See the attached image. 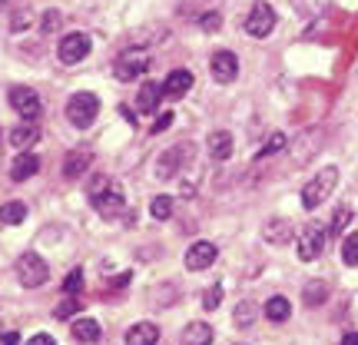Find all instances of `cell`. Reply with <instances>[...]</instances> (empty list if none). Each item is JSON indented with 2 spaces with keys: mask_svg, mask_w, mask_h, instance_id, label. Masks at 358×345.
I'll list each match as a JSON object with an SVG mask.
<instances>
[{
  "mask_svg": "<svg viewBox=\"0 0 358 345\" xmlns=\"http://www.w3.org/2000/svg\"><path fill=\"white\" fill-rule=\"evenodd\" d=\"M159 342V329L153 322H136L127 329V345H156Z\"/></svg>",
  "mask_w": 358,
  "mask_h": 345,
  "instance_id": "cell-17",
  "label": "cell"
},
{
  "mask_svg": "<svg viewBox=\"0 0 358 345\" xmlns=\"http://www.w3.org/2000/svg\"><path fill=\"white\" fill-rule=\"evenodd\" d=\"M189 153H192L189 143H186V146L179 143V146H169V150H163V153H159V160H156V167H153L156 179H163V183H166V179H173L179 169H182V160H186Z\"/></svg>",
  "mask_w": 358,
  "mask_h": 345,
  "instance_id": "cell-8",
  "label": "cell"
},
{
  "mask_svg": "<svg viewBox=\"0 0 358 345\" xmlns=\"http://www.w3.org/2000/svg\"><path fill=\"white\" fill-rule=\"evenodd\" d=\"M219 302H222V286H209L206 295H203V309L206 312H216Z\"/></svg>",
  "mask_w": 358,
  "mask_h": 345,
  "instance_id": "cell-31",
  "label": "cell"
},
{
  "mask_svg": "<svg viewBox=\"0 0 358 345\" xmlns=\"http://www.w3.org/2000/svg\"><path fill=\"white\" fill-rule=\"evenodd\" d=\"M146 70H150V57H146L143 50H123L120 57H116V64H113L116 80H123V83L143 77Z\"/></svg>",
  "mask_w": 358,
  "mask_h": 345,
  "instance_id": "cell-7",
  "label": "cell"
},
{
  "mask_svg": "<svg viewBox=\"0 0 358 345\" xmlns=\"http://www.w3.org/2000/svg\"><path fill=\"white\" fill-rule=\"evenodd\" d=\"M90 199H93V209H96L103 219H116L127 213V196L120 190V183H113V179H106V176L93 179Z\"/></svg>",
  "mask_w": 358,
  "mask_h": 345,
  "instance_id": "cell-1",
  "label": "cell"
},
{
  "mask_svg": "<svg viewBox=\"0 0 358 345\" xmlns=\"http://www.w3.org/2000/svg\"><path fill=\"white\" fill-rule=\"evenodd\" d=\"M37 140H40V129L34 127V123H27V120L20 123V127L10 129V146H13V150H20V153H27V150H30Z\"/></svg>",
  "mask_w": 358,
  "mask_h": 345,
  "instance_id": "cell-18",
  "label": "cell"
},
{
  "mask_svg": "<svg viewBox=\"0 0 358 345\" xmlns=\"http://www.w3.org/2000/svg\"><path fill=\"white\" fill-rule=\"evenodd\" d=\"M335 183H338V169H335V167L319 169V173H315V179H308L306 190H302V206H306V209H319V206L332 196Z\"/></svg>",
  "mask_w": 358,
  "mask_h": 345,
  "instance_id": "cell-2",
  "label": "cell"
},
{
  "mask_svg": "<svg viewBox=\"0 0 358 345\" xmlns=\"http://www.w3.org/2000/svg\"><path fill=\"white\" fill-rule=\"evenodd\" d=\"M27 24H30L27 13H17V17H13V30H20V27H27Z\"/></svg>",
  "mask_w": 358,
  "mask_h": 345,
  "instance_id": "cell-38",
  "label": "cell"
},
{
  "mask_svg": "<svg viewBox=\"0 0 358 345\" xmlns=\"http://www.w3.org/2000/svg\"><path fill=\"white\" fill-rule=\"evenodd\" d=\"M64 113L77 129H87V127H93V120L100 113V100H96L93 93H73V97L66 100Z\"/></svg>",
  "mask_w": 358,
  "mask_h": 345,
  "instance_id": "cell-3",
  "label": "cell"
},
{
  "mask_svg": "<svg viewBox=\"0 0 358 345\" xmlns=\"http://www.w3.org/2000/svg\"><path fill=\"white\" fill-rule=\"evenodd\" d=\"M10 106L24 116L27 123H34V120L43 113V103H40L37 90H30V87H13L10 90Z\"/></svg>",
  "mask_w": 358,
  "mask_h": 345,
  "instance_id": "cell-10",
  "label": "cell"
},
{
  "mask_svg": "<svg viewBox=\"0 0 358 345\" xmlns=\"http://www.w3.org/2000/svg\"><path fill=\"white\" fill-rule=\"evenodd\" d=\"M73 312H80V302L73 299V295H70V299H64V302L57 306V319H70Z\"/></svg>",
  "mask_w": 358,
  "mask_h": 345,
  "instance_id": "cell-33",
  "label": "cell"
},
{
  "mask_svg": "<svg viewBox=\"0 0 358 345\" xmlns=\"http://www.w3.org/2000/svg\"><path fill=\"white\" fill-rule=\"evenodd\" d=\"M285 146H289V136H285V133H272V136H268V140H266V146L259 150V160H266V156H275V153H282Z\"/></svg>",
  "mask_w": 358,
  "mask_h": 345,
  "instance_id": "cell-28",
  "label": "cell"
},
{
  "mask_svg": "<svg viewBox=\"0 0 358 345\" xmlns=\"http://www.w3.org/2000/svg\"><path fill=\"white\" fill-rule=\"evenodd\" d=\"M219 24H222V17H219L216 10H213V13H203V17H199V27H203V30H209V34H216Z\"/></svg>",
  "mask_w": 358,
  "mask_h": 345,
  "instance_id": "cell-34",
  "label": "cell"
},
{
  "mask_svg": "<svg viewBox=\"0 0 358 345\" xmlns=\"http://www.w3.org/2000/svg\"><path fill=\"white\" fill-rule=\"evenodd\" d=\"M57 24H60V13H47V17H43V30H47V34L57 30Z\"/></svg>",
  "mask_w": 358,
  "mask_h": 345,
  "instance_id": "cell-37",
  "label": "cell"
},
{
  "mask_svg": "<svg viewBox=\"0 0 358 345\" xmlns=\"http://www.w3.org/2000/svg\"><path fill=\"white\" fill-rule=\"evenodd\" d=\"M209 70H213L216 83H232V80L239 77V60H236L232 50H216L213 60H209Z\"/></svg>",
  "mask_w": 358,
  "mask_h": 345,
  "instance_id": "cell-12",
  "label": "cell"
},
{
  "mask_svg": "<svg viewBox=\"0 0 358 345\" xmlns=\"http://www.w3.org/2000/svg\"><path fill=\"white\" fill-rule=\"evenodd\" d=\"M342 345H358V332H348V335H342Z\"/></svg>",
  "mask_w": 358,
  "mask_h": 345,
  "instance_id": "cell-40",
  "label": "cell"
},
{
  "mask_svg": "<svg viewBox=\"0 0 358 345\" xmlns=\"http://www.w3.org/2000/svg\"><path fill=\"white\" fill-rule=\"evenodd\" d=\"M24 219H27V206L24 203L13 199V203L0 206V223H3V226H17V223H24Z\"/></svg>",
  "mask_w": 358,
  "mask_h": 345,
  "instance_id": "cell-25",
  "label": "cell"
},
{
  "mask_svg": "<svg viewBox=\"0 0 358 345\" xmlns=\"http://www.w3.org/2000/svg\"><path fill=\"white\" fill-rule=\"evenodd\" d=\"M3 345H20V335H17V332H7V335H3Z\"/></svg>",
  "mask_w": 358,
  "mask_h": 345,
  "instance_id": "cell-39",
  "label": "cell"
},
{
  "mask_svg": "<svg viewBox=\"0 0 358 345\" xmlns=\"http://www.w3.org/2000/svg\"><path fill=\"white\" fill-rule=\"evenodd\" d=\"M342 262L355 269L358 266V232H348L342 239Z\"/></svg>",
  "mask_w": 358,
  "mask_h": 345,
  "instance_id": "cell-27",
  "label": "cell"
},
{
  "mask_svg": "<svg viewBox=\"0 0 358 345\" xmlns=\"http://www.w3.org/2000/svg\"><path fill=\"white\" fill-rule=\"evenodd\" d=\"M262 316V309L252 302V299H243L239 306H236V312H232V319H236V329H249L252 322Z\"/></svg>",
  "mask_w": 358,
  "mask_h": 345,
  "instance_id": "cell-24",
  "label": "cell"
},
{
  "mask_svg": "<svg viewBox=\"0 0 358 345\" xmlns=\"http://www.w3.org/2000/svg\"><path fill=\"white\" fill-rule=\"evenodd\" d=\"M182 345H213V325L209 322H189L182 329Z\"/></svg>",
  "mask_w": 358,
  "mask_h": 345,
  "instance_id": "cell-19",
  "label": "cell"
},
{
  "mask_svg": "<svg viewBox=\"0 0 358 345\" xmlns=\"http://www.w3.org/2000/svg\"><path fill=\"white\" fill-rule=\"evenodd\" d=\"M189 90H192V73H189V70H173V73L163 80V93H166V97H173V100L186 97Z\"/></svg>",
  "mask_w": 358,
  "mask_h": 345,
  "instance_id": "cell-16",
  "label": "cell"
},
{
  "mask_svg": "<svg viewBox=\"0 0 358 345\" xmlns=\"http://www.w3.org/2000/svg\"><path fill=\"white\" fill-rule=\"evenodd\" d=\"M206 146H209V156H213V160L226 163V160L232 156V133L229 129H216V133H209Z\"/></svg>",
  "mask_w": 358,
  "mask_h": 345,
  "instance_id": "cell-15",
  "label": "cell"
},
{
  "mask_svg": "<svg viewBox=\"0 0 358 345\" xmlns=\"http://www.w3.org/2000/svg\"><path fill=\"white\" fill-rule=\"evenodd\" d=\"M80 289H83V269H73V272L66 276V282H64V293L66 295H77Z\"/></svg>",
  "mask_w": 358,
  "mask_h": 345,
  "instance_id": "cell-32",
  "label": "cell"
},
{
  "mask_svg": "<svg viewBox=\"0 0 358 345\" xmlns=\"http://www.w3.org/2000/svg\"><path fill=\"white\" fill-rule=\"evenodd\" d=\"M262 316H266L268 322H285L289 316H292V306H289L285 295H272L266 306H262Z\"/></svg>",
  "mask_w": 358,
  "mask_h": 345,
  "instance_id": "cell-21",
  "label": "cell"
},
{
  "mask_svg": "<svg viewBox=\"0 0 358 345\" xmlns=\"http://www.w3.org/2000/svg\"><path fill=\"white\" fill-rule=\"evenodd\" d=\"M352 216H355V213H352V206H338V209H335V216H332V232L335 236H342V232L348 230Z\"/></svg>",
  "mask_w": 358,
  "mask_h": 345,
  "instance_id": "cell-30",
  "label": "cell"
},
{
  "mask_svg": "<svg viewBox=\"0 0 358 345\" xmlns=\"http://www.w3.org/2000/svg\"><path fill=\"white\" fill-rule=\"evenodd\" d=\"M166 93H163V83H143L140 87V97H136V110L140 113H156L159 110V100H163Z\"/></svg>",
  "mask_w": 358,
  "mask_h": 345,
  "instance_id": "cell-14",
  "label": "cell"
},
{
  "mask_svg": "<svg viewBox=\"0 0 358 345\" xmlns=\"http://www.w3.org/2000/svg\"><path fill=\"white\" fill-rule=\"evenodd\" d=\"M262 239L272 243V246H285L289 239H292V219H285V216L266 219V226H262Z\"/></svg>",
  "mask_w": 358,
  "mask_h": 345,
  "instance_id": "cell-13",
  "label": "cell"
},
{
  "mask_svg": "<svg viewBox=\"0 0 358 345\" xmlns=\"http://www.w3.org/2000/svg\"><path fill=\"white\" fill-rule=\"evenodd\" d=\"M37 169H40L37 156H34V153H20L17 160H13V167H10V179H13V183H24V179H30Z\"/></svg>",
  "mask_w": 358,
  "mask_h": 345,
  "instance_id": "cell-20",
  "label": "cell"
},
{
  "mask_svg": "<svg viewBox=\"0 0 358 345\" xmlns=\"http://www.w3.org/2000/svg\"><path fill=\"white\" fill-rule=\"evenodd\" d=\"M325 236H329V232L322 230L319 223L306 226V230L299 232V243H295V253H299V259H302V262H315V259L325 253Z\"/></svg>",
  "mask_w": 358,
  "mask_h": 345,
  "instance_id": "cell-5",
  "label": "cell"
},
{
  "mask_svg": "<svg viewBox=\"0 0 358 345\" xmlns=\"http://www.w3.org/2000/svg\"><path fill=\"white\" fill-rule=\"evenodd\" d=\"M70 335L77 339V342H96L100 339V322L96 319H77L73 325H70Z\"/></svg>",
  "mask_w": 358,
  "mask_h": 345,
  "instance_id": "cell-23",
  "label": "cell"
},
{
  "mask_svg": "<svg viewBox=\"0 0 358 345\" xmlns=\"http://www.w3.org/2000/svg\"><path fill=\"white\" fill-rule=\"evenodd\" d=\"M216 256H219L216 243L199 239V243H192L189 249H186V269H189V272H203V269H209L216 262Z\"/></svg>",
  "mask_w": 358,
  "mask_h": 345,
  "instance_id": "cell-11",
  "label": "cell"
},
{
  "mask_svg": "<svg viewBox=\"0 0 358 345\" xmlns=\"http://www.w3.org/2000/svg\"><path fill=\"white\" fill-rule=\"evenodd\" d=\"M90 37L83 34V30H77V34H66L64 40H60V47H57V57H60V64L73 66V64H83L90 57Z\"/></svg>",
  "mask_w": 358,
  "mask_h": 345,
  "instance_id": "cell-6",
  "label": "cell"
},
{
  "mask_svg": "<svg viewBox=\"0 0 358 345\" xmlns=\"http://www.w3.org/2000/svg\"><path fill=\"white\" fill-rule=\"evenodd\" d=\"M169 123H173V113H159V120L153 123V136L156 133H163V129H169Z\"/></svg>",
  "mask_w": 358,
  "mask_h": 345,
  "instance_id": "cell-35",
  "label": "cell"
},
{
  "mask_svg": "<svg viewBox=\"0 0 358 345\" xmlns=\"http://www.w3.org/2000/svg\"><path fill=\"white\" fill-rule=\"evenodd\" d=\"M17 279L24 289H37L43 282L50 279V266L37 256V253H24V256L17 259Z\"/></svg>",
  "mask_w": 358,
  "mask_h": 345,
  "instance_id": "cell-4",
  "label": "cell"
},
{
  "mask_svg": "<svg viewBox=\"0 0 358 345\" xmlns=\"http://www.w3.org/2000/svg\"><path fill=\"white\" fill-rule=\"evenodd\" d=\"M120 113H123V116H127V120H129V127L136 123V113H129V106H120Z\"/></svg>",
  "mask_w": 358,
  "mask_h": 345,
  "instance_id": "cell-41",
  "label": "cell"
},
{
  "mask_svg": "<svg viewBox=\"0 0 358 345\" xmlns=\"http://www.w3.org/2000/svg\"><path fill=\"white\" fill-rule=\"evenodd\" d=\"M150 216L159 219V223H163V219H169V216H173V199H169V196H156L153 203H150Z\"/></svg>",
  "mask_w": 358,
  "mask_h": 345,
  "instance_id": "cell-29",
  "label": "cell"
},
{
  "mask_svg": "<svg viewBox=\"0 0 358 345\" xmlns=\"http://www.w3.org/2000/svg\"><path fill=\"white\" fill-rule=\"evenodd\" d=\"M272 30H275V10H272L268 3H256V7L249 10V17H245V34L262 40V37H268Z\"/></svg>",
  "mask_w": 358,
  "mask_h": 345,
  "instance_id": "cell-9",
  "label": "cell"
},
{
  "mask_svg": "<svg viewBox=\"0 0 358 345\" xmlns=\"http://www.w3.org/2000/svg\"><path fill=\"white\" fill-rule=\"evenodd\" d=\"M90 163H93V156H90L87 150H77V153H70V156H66V163H64V176H66V179L83 176V173L90 169Z\"/></svg>",
  "mask_w": 358,
  "mask_h": 345,
  "instance_id": "cell-22",
  "label": "cell"
},
{
  "mask_svg": "<svg viewBox=\"0 0 358 345\" xmlns=\"http://www.w3.org/2000/svg\"><path fill=\"white\" fill-rule=\"evenodd\" d=\"M27 345H57V342H53V335L37 332V335H30V339H27Z\"/></svg>",
  "mask_w": 358,
  "mask_h": 345,
  "instance_id": "cell-36",
  "label": "cell"
},
{
  "mask_svg": "<svg viewBox=\"0 0 358 345\" xmlns=\"http://www.w3.org/2000/svg\"><path fill=\"white\" fill-rule=\"evenodd\" d=\"M302 299H306V306H322V302L329 299V286H325V282H308Z\"/></svg>",
  "mask_w": 358,
  "mask_h": 345,
  "instance_id": "cell-26",
  "label": "cell"
}]
</instances>
